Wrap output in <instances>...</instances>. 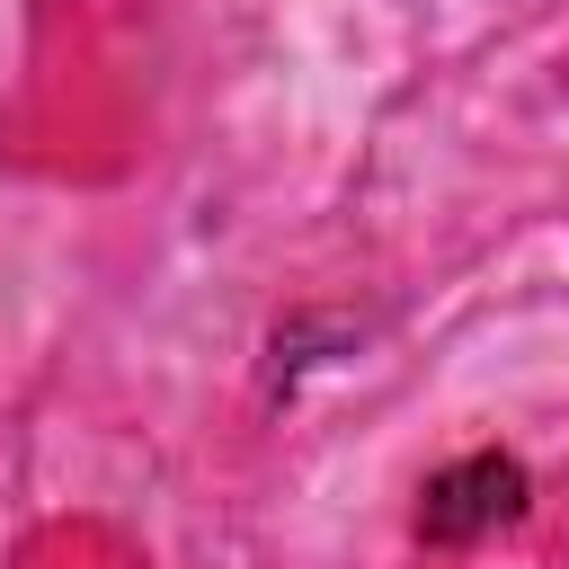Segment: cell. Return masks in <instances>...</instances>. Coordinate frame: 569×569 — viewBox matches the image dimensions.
I'll list each match as a JSON object with an SVG mask.
<instances>
[{"label":"cell","mask_w":569,"mask_h":569,"mask_svg":"<svg viewBox=\"0 0 569 569\" xmlns=\"http://www.w3.org/2000/svg\"><path fill=\"white\" fill-rule=\"evenodd\" d=\"M525 516V462L516 453H462L445 462L427 489H418V533L462 551V542H489Z\"/></svg>","instance_id":"obj_1"}]
</instances>
